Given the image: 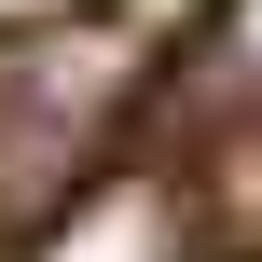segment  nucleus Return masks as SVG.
Returning a JSON list of instances; mask_svg holds the SVG:
<instances>
[{"label": "nucleus", "instance_id": "3", "mask_svg": "<svg viewBox=\"0 0 262 262\" xmlns=\"http://www.w3.org/2000/svg\"><path fill=\"white\" fill-rule=\"evenodd\" d=\"M207 55H221V83L262 111V0H221V28H207Z\"/></svg>", "mask_w": 262, "mask_h": 262}, {"label": "nucleus", "instance_id": "2", "mask_svg": "<svg viewBox=\"0 0 262 262\" xmlns=\"http://www.w3.org/2000/svg\"><path fill=\"white\" fill-rule=\"evenodd\" d=\"M28 262H180V193L152 166H83L28 235Z\"/></svg>", "mask_w": 262, "mask_h": 262}, {"label": "nucleus", "instance_id": "1", "mask_svg": "<svg viewBox=\"0 0 262 262\" xmlns=\"http://www.w3.org/2000/svg\"><path fill=\"white\" fill-rule=\"evenodd\" d=\"M124 69H138L124 28H55L0 55V193H55V166L97 152V111L124 97Z\"/></svg>", "mask_w": 262, "mask_h": 262}]
</instances>
